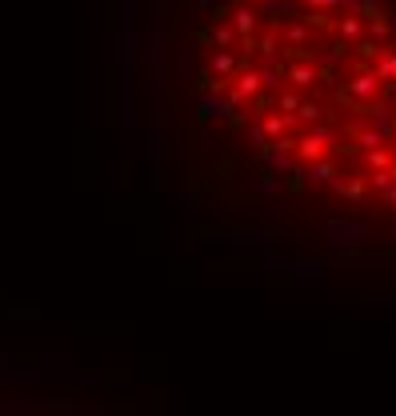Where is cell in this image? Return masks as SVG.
Returning <instances> with one entry per match:
<instances>
[{
  "label": "cell",
  "mask_w": 396,
  "mask_h": 416,
  "mask_svg": "<svg viewBox=\"0 0 396 416\" xmlns=\"http://www.w3.org/2000/svg\"><path fill=\"white\" fill-rule=\"evenodd\" d=\"M236 104L228 97H221V92H209V97L197 100V121L200 124H212V121H224V116H233Z\"/></svg>",
  "instance_id": "obj_3"
},
{
  "label": "cell",
  "mask_w": 396,
  "mask_h": 416,
  "mask_svg": "<svg viewBox=\"0 0 396 416\" xmlns=\"http://www.w3.org/2000/svg\"><path fill=\"white\" fill-rule=\"evenodd\" d=\"M288 124H292V116H264L260 128H264V136H276V140H280V133H285Z\"/></svg>",
  "instance_id": "obj_12"
},
{
  "label": "cell",
  "mask_w": 396,
  "mask_h": 416,
  "mask_svg": "<svg viewBox=\"0 0 396 416\" xmlns=\"http://www.w3.org/2000/svg\"><path fill=\"white\" fill-rule=\"evenodd\" d=\"M312 8H336V4H345V0H309Z\"/></svg>",
  "instance_id": "obj_23"
},
{
  "label": "cell",
  "mask_w": 396,
  "mask_h": 416,
  "mask_svg": "<svg viewBox=\"0 0 396 416\" xmlns=\"http://www.w3.org/2000/svg\"><path fill=\"white\" fill-rule=\"evenodd\" d=\"M236 85L228 88V100H233V104H245L248 97H256L260 92V76L256 73H240V76H233Z\"/></svg>",
  "instance_id": "obj_4"
},
{
  "label": "cell",
  "mask_w": 396,
  "mask_h": 416,
  "mask_svg": "<svg viewBox=\"0 0 396 416\" xmlns=\"http://www.w3.org/2000/svg\"><path fill=\"white\" fill-rule=\"evenodd\" d=\"M304 37H309V32H304V25H292V28H288V44H300Z\"/></svg>",
  "instance_id": "obj_21"
},
{
  "label": "cell",
  "mask_w": 396,
  "mask_h": 416,
  "mask_svg": "<svg viewBox=\"0 0 396 416\" xmlns=\"http://www.w3.org/2000/svg\"><path fill=\"white\" fill-rule=\"evenodd\" d=\"M297 116H300V121H312V124H316V121L324 116V112H321V104H300Z\"/></svg>",
  "instance_id": "obj_16"
},
{
  "label": "cell",
  "mask_w": 396,
  "mask_h": 416,
  "mask_svg": "<svg viewBox=\"0 0 396 416\" xmlns=\"http://www.w3.org/2000/svg\"><path fill=\"white\" fill-rule=\"evenodd\" d=\"M288 80H292L297 88H304V85L316 80V68H312V64H292V68H288Z\"/></svg>",
  "instance_id": "obj_10"
},
{
  "label": "cell",
  "mask_w": 396,
  "mask_h": 416,
  "mask_svg": "<svg viewBox=\"0 0 396 416\" xmlns=\"http://www.w3.org/2000/svg\"><path fill=\"white\" fill-rule=\"evenodd\" d=\"M364 192H369V188H364V181H360V176H352V181L340 184V196H348V200H364Z\"/></svg>",
  "instance_id": "obj_14"
},
{
  "label": "cell",
  "mask_w": 396,
  "mask_h": 416,
  "mask_svg": "<svg viewBox=\"0 0 396 416\" xmlns=\"http://www.w3.org/2000/svg\"><path fill=\"white\" fill-rule=\"evenodd\" d=\"M392 133H396V124H392Z\"/></svg>",
  "instance_id": "obj_27"
},
{
  "label": "cell",
  "mask_w": 396,
  "mask_h": 416,
  "mask_svg": "<svg viewBox=\"0 0 396 416\" xmlns=\"http://www.w3.org/2000/svg\"><path fill=\"white\" fill-rule=\"evenodd\" d=\"M340 32H345V37H360V20L357 16H348L345 25H340Z\"/></svg>",
  "instance_id": "obj_20"
},
{
  "label": "cell",
  "mask_w": 396,
  "mask_h": 416,
  "mask_svg": "<svg viewBox=\"0 0 396 416\" xmlns=\"http://www.w3.org/2000/svg\"><path fill=\"white\" fill-rule=\"evenodd\" d=\"M372 164V169H388V152H380V148H372L369 157H364Z\"/></svg>",
  "instance_id": "obj_19"
},
{
  "label": "cell",
  "mask_w": 396,
  "mask_h": 416,
  "mask_svg": "<svg viewBox=\"0 0 396 416\" xmlns=\"http://www.w3.org/2000/svg\"><path fill=\"white\" fill-rule=\"evenodd\" d=\"M252 25H256V13H252V8H240V13L233 16V28L245 32V37H252Z\"/></svg>",
  "instance_id": "obj_13"
},
{
  "label": "cell",
  "mask_w": 396,
  "mask_h": 416,
  "mask_svg": "<svg viewBox=\"0 0 396 416\" xmlns=\"http://www.w3.org/2000/svg\"><path fill=\"white\" fill-rule=\"evenodd\" d=\"M348 92H352V97H360V100H372L376 92H380V76H376V73H360L357 80L348 85Z\"/></svg>",
  "instance_id": "obj_5"
},
{
  "label": "cell",
  "mask_w": 396,
  "mask_h": 416,
  "mask_svg": "<svg viewBox=\"0 0 396 416\" xmlns=\"http://www.w3.org/2000/svg\"><path fill=\"white\" fill-rule=\"evenodd\" d=\"M292 148H297V140L280 136L276 145H264V148H260V160H264V164L276 172V176H288V172L297 169V160H292Z\"/></svg>",
  "instance_id": "obj_2"
},
{
  "label": "cell",
  "mask_w": 396,
  "mask_h": 416,
  "mask_svg": "<svg viewBox=\"0 0 396 416\" xmlns=\"http://www.w3.org/2000/svg\"><path fill=\"white\" fill-rule=\"evenodd\" d=\"M384 97H388V109H396V85L384 88Z\"/></svg>",
  "instance_id": "obj_24"
},
{
  "label": "cell",
  "mask_w": 396,
  "mask_h": 416,
  "mask_svg": "<svg viewBox=\"0 0 396 416\" xmlns=\"http://www.w3.org/2000/svg\"><path fill=\"white\" fill-rule=\"evenodd\" d=\"M212 145H216V136H212L209 128H204V124H200V148H212Z\"/></svg>",
  "instance_id": "obj_22"
},
{
  "label": "cell",
  "mask_w": 396,
  "mask_h": 416,
  "mask_svg": "<svg viewBox=\"0 0 396 416\" xmlns=\"http://www.w3.org/2000/svg\"><path fill=\"white\" fill-rule=\"evenodd\" d=\"M336 176H340V172H336L333 160L321 157V160H312V164H309V181H316V184H333Z\"/></svg>",
  "instance_id": "obj_8"
},
{
  "label": "cell",
  "mask_w": 396,
  "mask_h": 416,
  "mask_svg": "<svg viewBox=\"0 0 396 416\" xmlns=\"http://www.w3.org/2000/svg\"><path fill=\"white\" fill-rule=\"evenodd\" d=\"M388 233H392V236H396V216H392V221H388Z\"/></svg>",
  "instance_id": "obj_25"
},
{
  "label": "cell",
  "mask_w": 396,
  "mask_h": 416,
  "mask_svg": "<svg viewBox=\"0 0 396 416\" xmlns=\"http://www.w3.org/2000/svg\"><path fill=\"white\" fill-rule=\"evenodd\" d=\"M240 188H245V192H280V188H285V176H276V172H264V176H256V181H245L240 184Z\"/></svg>",
  "instance_id": "obj_6"
},
{
  "label": "cell",
  "mask_w": 396,
  "mask_h": 416,
  "mask_svg": "<svg viewBox=\"0 0 396 416\" xmlns=\"http://www.w3.org/2000/svg\"><path fill=\"white\" fill-rule=\"evenodd\" d=\"M216 44H221V49H228V44H236V28H216Z\"/></svg>",
  "instance_id": "obj_18"
},
{
  "label": "cell",
  "mask_w": 396,
  "mask_h": 416,
  "mask_svg": "<svg viewBox=\"0 0 396 416\" xmlns=\"http://www.w3.org/2000/svg\"><path fill=\"white\" fill-rule=\"evenodd\" d=\"M324 269H328V264L316 260V257H292V272H300V276H321Z\"/></svg>",
  "instance_id": "obj_9"
},
{
  "label": "cell",
  "mask_w": 396,
  "mask_h": 416,
  "mask_svg": "<svg viewBox=\"0 0 396 416\" xmlns=\"http://www.w3.org/2000/svg\"><path fill=\"white\" fill-rule=\"evenodd\" d=\"M233 68H236V56H233V52H228V49H224L221 56L212 61V73H221V76H228V73H233Z\"/></svg>",
  "instance_id": "obj_15"
},
{
  "label": "cell",
  "mask_w": 396,
  "mask_h": 416,
  "mask_svg": "<svg viewBox=\"0 0 396 416\" xmlns=\"http://www.w3.org/2000/svg\"><path fill=\"white\" fill-rule=\"evenodd\" d=\"M364 240H372V228L369 224L352 221V216H333L328 221V248H333L336 257H357Z\"/></svg>",
  "instance_id": "obj_1"
},
{
  "label": "cell",
  "mask_w": 396,
  "mask_h": 416,
  "mask_svg": "<svg viewBox=\"0 0 396 416\" xmlns=\"http://www.w3.org/2000/svg\"><path fill=\"white\" fill-rule=\"evenodd\" d=\"M369 112H372V124H376V133H380L384 140H388V136H396V133H392V124H396V121H392V109H388L384 100H380V104H372Z\"/></svg>",
  "instance_id": "obj_7"
},
{
  "label": "cell",
  "mask_w": 396,
  "mask_h": 416,
  "mask_svg": "<svg viewBox=\"0 0 396 416\" xmlns=\"http://www.w3.org/2000/svg\"><path fill=\"white\" fill-rule=\"evenodd\" d=\"M376 76L388 80V85H396V52H384L380 61H376Z\"/></svg>",
  "instance_id": "obj_11"
},
{
  "label": "cell",
  "mask_w": 396,
  "mask_h": 416,
  "mask_svg": "<svg viewBox=\"0 0 396 416\" xmlns=\"http://www.w3.org/2000/svg\"><path fill=\"white\" fill-rule=\"evenodd\" d=\"M280 109H285V116H297L300 97H297V92H285V97H280Z\"/></svg>",
  "instance_id": "obj_17"
},
{
  "label": "cell",
  "mask_w": 396,
  "mask_h": 416,
  "mask_svg": "<svg viewBox=\"0 0 396 416\" xmlns=\"http://www.w3.org/2000/svg\"><path fill=\"white\" fill-rule=\"evenodd\" d=\"M252 4H268V0H252Z\"/></svg>",
  "instance_id": "obj_26"
}]
</instances>
